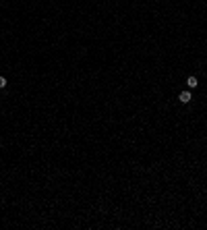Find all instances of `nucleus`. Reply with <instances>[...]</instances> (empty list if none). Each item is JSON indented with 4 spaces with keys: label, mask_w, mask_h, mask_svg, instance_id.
Here are the masks:
<instances>
[{
    "label": "nucleus",
    "mask_w": 207,
    "mask_h": 230,
    "mask_svg": "<svg viewBox=\"0 0 207 230\" xmlns=\"http://www.w3.org/2000/svg\"><path fill=\"white\" fill-rule=\"evenodd\" d=\"M4 87H6V79H4V77H0V89H4Z\"/></svg>",
    "instance_id": "obj_3"
},
{
    "label": "nucleus",
    "mask_w": 207,
    "mask_h": 230,
    "mask_svg": "<svg viewBox=\"0 0 207 230\" xmlns=\"http://www.w3.org/2000/svg\"><path fill=\"white\" fill-rule=\"evenodd\" d=\"M178 100H180V102H182V104H188V102L193 100V96H191V91H180Z\"/></svg>",
    "instance_id": "obj_1"
},
{
    "label": "nucleus",
    "mask_w": 207,
    "mask_h": 230,
    "mask_svg": "<svg viewBox=\"0 0 207 230\" xmlns=\"http://www.w3.org/2000/svg\"><path fill=\"white\" fill-rule=\"evenodd\" d=\"M186 85H188L191 89H195V87L199 85V81H197V77H188V79H186Z\"/></svg>",
    "instance_id": "obj_2"
}]
</instances>
